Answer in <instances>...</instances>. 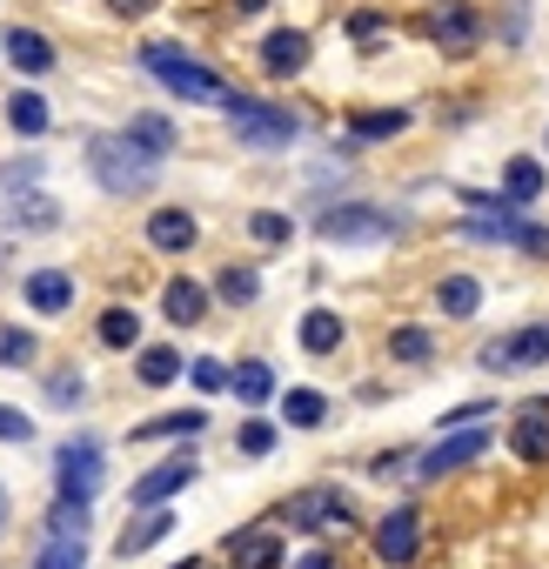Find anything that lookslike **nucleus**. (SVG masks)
Instances as JSON below:
<instances>
[{"label":"nucleus","mask_w":549,"mask_h":569,"mask_svg":"<svg viewBox=\"0 0 549 569\" xmlns=\"http://www.w3.org/2000/svg\"><path fill=\"white\" fill-rule=\"evenodd\" d=\"M389 362H409V369H429L436 362V336L429 329H389Z\"/></svg>","instance_id":"obj_31"},{"label":"nucleus","mask_w":549,"mask_h":569,"mask_svg":"<svg viewBox=\"0 0 549 569\" xmlns=\"http://www.w3.org/2000/svg\"><path fill=\"white\" fill-rule=\"evenodd\" d=\"M181 349H168V342H154V349H141V362H134V376L148 382V389H168V382H181Z\"/></svg>","instance_id":"obj_32"},{"label":"nucleus","mask_w":549,"mask_h":569,"mask_svg":"<svg viewBox=\"0 0 549 569\" xmlns=\"http://www.w3.org/2000/svg\"><path fill=\"white\" fill-rule=\"evenodd\" d=\"M416 456H422L416 442H396V449L369 456V476H376V482H409V476H416Z\"/></svg>","instance_id":"obj_35"},{"label":"nucleus","mask_w":549,"mask_h":569,"mask_svg":"<svg viewBox=\"0 0 549 569\" xmlns=\"http://www.w3.org/2000/svg\"><path fill=\"white\" fill-rule=\"evenodd\" d=\"M161 0H108V14H121V21H141V14H154Z\"/></svg>","instance_id":"obj_47"},{"label":"nucleus","mask_w":549,"mask_h":569,"mask_svg":"<svg viewBox=\"0 0 549 569\" xmlns=\"http://www.w3.org/2000/svg\"><path fill=\"white\" fill-rule=\"evenodd\" d=\"M349 34H356V41H362V48H382V34H389V21H382V14H369V8H362V14H349Z\"/></svg>","instance_id":"obj_43"},{"label":"nucleus","mask_w":549,"mask_h":569,"mask_svg":"<svg viewBox=\"0 0 549 569\" xmlns=\"http://www.w3.org/2000/svg\"><path fill=\"white\" fill-rule=\"evenodd\" d=\"M422 41L449 61H469L482 48V14L469 8V0H436V8L422 14Z\"/></svg>","instance_id":"obj_12"},{"label":"nucleus","mask_w":549,"mask_h":569,"mask_svg":"<svg viewBox=\"0 0 549 569\" xmlns=\"http://www.w3.org/2000/svg\"><path fill=\"white\" fill-rule=\"evenodd\" d=\"M174 509H148V516H128L121 522V536H114V562H141L148 549H161L168 536H174Z\"/></svg>","instance_id":"obj_16"},{"label":"nucleus","mask_w":549,"mask_h":569,"mask_svg":"<svg viewBox=\"0 0 549 569\" xmlns=\"http://www.w3.org/2000/svg\"><path fill=\"white\" fill-rule=\"evenodd\" d=\"M8 522H14V496H8V482H0V536H8Z\"/></svg>","instance_id":"obj_48"},{"label":"nucleus","mask_w":549,"mask_h":569,"mask_svg":"<svg viewBox=\"0 0 549 569\" xmlns=\"http://www.w3.org/2000/svg\"><path fill=\"white\" fill-rule=\"evenodd\" d=\"M141 68L168 88V94H181V101H201V108H228V81L214 74V68H201L194 54H181V48H168V41H148L141 48Z\"/></svg>","instance_id":"obj_4"},{"label":"nucleus","mask_w":549,"mask_h":569,"mask_svg":"<svg viewBox=\"0 0 549 569\" xmlns=\"http://www.w3.org/2000/svg\"><path fill=\"white\" fill-rule=\"evenodd\" d=\"M161 316H168L174 329H194V322L208 316V289H201V281H188V274H174L168 296H161Z\"/></svg>","instance_id":"obj_24"},{"label":"nucleus","mask_w":549,"mask_h":569,"mask_svg":"<svg viewBox=\"0 0 549 569\" xmlns=\"http://www.w3.org/2000/svg\"><path fill=\"white\" fill-rule=\"evenodd\" d=\"M101 342H108V349H134V342H141L134 309H108V316H101Z\"/></svg>","instance_id":"obj_40"},{"label":"nucleus","mask_w":549,"mask_h":569,"mask_svg":"<svg viewBox=\"0 0 549 569\" xmlns=\"http://www.w3.org/2000/svg\"><path fill=\"white\" fill-rule=\"evenodd\" d=\"M268 8V0H234V14H261Z\"/></svg>","instance_id":"obj_49"},{"label":"nucleus","mask_w":549,"mask_h":569,"mask_svg":"<svg viewBox=\"0 0 549 569\" xmlns=\"http://www.w3.org/2000/svg\"><path fill=\"white\" fill-rule=\"evenodd\" d=\"M34 356H41V342L28 336V329H0V369H34Z\"/></svg>","instance_id":"obj_38"},{"label":"nucleus","mask_w":549,"mask_h":569,"mask_svg":"<svg viewBox=\"0 0 549 569\" xmlns=\"http://www.w3.org/2000/svg\"><path fill=\"white\" fill-rule=\"evenodd\" d=\"M28 309L68 316V309H74V274H68V268H34V274H28Z\"/></svg>","instance_id":"obj_20"},{"label":"nucleus","mask_w":549,"mask_h":569,"mask_svg":"<svg viewBox=\"0 0 549 569\" xmlns=\"http://www.w3.org/2000/svg\"><path fill=\"white\" fill-rule=\"evenodd\" d=\"M462 241H489V248H516L529 261H549V228L522 221V214H476V221H462Z\"/></svg>","instance_id":"obj_14"},{"label":"nucleus","mask_w":549,"mask_h":569,"mask_svg":"<svg viewBox=\"0 0 549 569\" xmlns=\"http://www.w3.org/2000/svg\"><path fill=\"white\" fill-rule=\"evenodd\" d=\"M289 569H342V542H309L289 556Z\"/></svg>","instance_id":"obj_42"},{"label":"nucleus","mask_w":549,"mask_h":569,"mask_svg":"<svg viewBox=\"0 0 549 569\" xmlns=\"http://www.w3.org/2000/svg\"><path fill=\"white\" fill-rule=\"evenodd\" d=\"M268 522L282 536H302V542H349V536H369V516L356 502V489L342 482H302L289 489L282 502L268 509Z\"/></svg>","instance_id":"obj_1"},{"label":"nucleus","mask_w":549,"mask_h":569,"mask_svg":"<svg viewBox=\"0 0 549 569\" xmlns=\"http://www.w3.org/2000/svg\"><path fill=\"white\" fill-rule=\"evenodd\" d=\"M342 336H349L342 309H309V316H302V349H309V356H336Z\"/></svg>","instance_id":"obj_27"},{"label":"nucleus","mask_w":549,"mask_h":569,"mask_svg":"<svg viewBox=\"0 0 549 569\" xmlns=\"http://www.w3.org/2000/svg\"><path fill=\"white\" fill-rule=\"evenodd\" d=\"M248 234H254L261 248H289V241H296V221L274 214V208H254V214H248Z\"/></svg>","instance_id":"obj_36"},{"label":"nucleus","mask_w":549,"mask_h":569,"mask_svg":"<svg viewBox=\"0 0 549 569\" xmlns=\"http://www.w3.org/2000/svg\"><path fill=\"white\" fill-rule=\"evenodd\" d=\"M496 34H502V48H522V0H516V8L496 21Z\"/></svg>","instance_id":"obj_46"},{"label":"nucleus","mask_w":549,"mask_h":569,"mask_svg":"<svg viewBox=\"0 0 549 569\" xmlns=\"http://www.w3.org/2000/svg\"><path fill=\"white\" fill-rule=\"evenodd\" d=\"M188 382H194L201 396H214V389H228V369H221V356H194V362H188Z\"/></svg>","instance_id":"obj_41"},{"label":"nucleus","mask_w":549,"mask_h":569,"mask_svg":"<svg viewBox=\"0 0 549 569\" xmlns=\"http://www.w3.org/2000/svg\"><path fill=\"white\" fill-rule=\"evenodd\" d=\"M228 396H234L241 409H268V402H274V369L254 362V356L234 362V369H228Z\"/></svg>","instance_id":"obj_23"},{"label":"nucleus","mask_w":549,"mask_h":569,"mask_svg":"<svg viewBox=\"0 0 549 569\" xmlns=\"http://www.w3.org/2000/svg\"><path fill=\"white\" fill-rule=\"evenodd\" d=\"M0 41H8L0 54H8L21 74H48V68H54V48H48V34H34V28H14V34H0Z\"/></svg>","instance_id":"obj_26"},{"label":"nucleus","mask_w":549,"mask_h":569,"mask_svg":"<svg viewBox=\"0 0 549 569\" xmlns=\"http://www.w3.org/2000/svg\"><path fill=\"white\" fill-rule=\"evenodd\" d=\"M121 134H128V141H134L141 154H154V161H161V154L174 148V121H168V114H134V121H128Z\"/></svg>","instance_id":"obj_30"},{"label":"nucleus","mask_w":549,"mask_h":569,"mask_svg":"<svg viewBox=\"0 0 549 569\" xmlns=\"http://www.w3.org/2000/svg\"><path fill=\"white\" fill-rule=\"evenodd\" d=\"M422 549H429V516H422L416 496H402V502H389L382 516H369V556H376L382 569H416Z\"/></svg>","instance_id":"obj_3"},{"label":"nucleus","mask_w":549,"mask_h":569,"mask_svg":"<svg viewBox=\"0 0 549 569\" xmlns=\"http://www.w3.org/2000/svg\"><path fill=\"white\" fill-rule=\"evenodd\" d=\"M502 449L522 462V469H549V396L509 409V429H502Z\"/></svg>","instance_id":"obj_15"},{"label":"nucleus","mask_w":549,"mask_h":569,"mask_svg":"<svg viewBox=\"0 0 549 569\" xmlns=\"http://www.w3.org/2000/svg\"><path fill=\"white\" fill-rule=\"evenodd\" d=\"M88 168H94V181L108 188V194H148L154 188V174H161V161L154 154H141L128 134H94L88 141Z\"/></svg>","instance_id":"obj_5"},{"label":"nucleus","mask_w":549,"mask_h":569,"mask_svg":"<svg viewBox=\"0 0 549 569\" xmlns=\"http://www.w3.org/2000/svg\"><path fill=\"white\" fill-rule=\"evenodd\" d=\"M436 309H442L449 322H469V316L482 309V281H476V274H442V281H436Z\"/></svg>","instance_id":"obj_25"},{"label":"nucleus","mask_w":549,"mask_h":569,"mask_svg":"<svg viewBox=\"0 0 549 569\" xmlns=\"http://www.w3.org/2000/svg\"><path fill=\"white\" fill-rule=\"evenodd\" d=\"M309 34L302 28H274L268 41H261V74H274V81H282V74H302L309 68Z\"/></svg>","instance_id":"obj_18"},{"label":"nucleus","mask_w":549,"mask_h":569,"mask_svg":"<svg viewBox=\"0 0 549 569\" xmlns=\"http://www.w3.org/2000/svg\"><path fill=\"white\" fill-rule=\"evenodd\" d=\"M194 482H201V456H194V449H174V456H161L154 469H141V476L128 482V516L174 509V502H181Z\"/></svg>","instance_id":"obj_7"},{"label":"nucleus","mask_w":549,"mask_h":569,"mask_svg":"<svg viewBox=\"0 0 549 569\" xmlns=\"http://www.w3.org/2000/svg\"><path fill=\"white\" fill-rule=\"evenodd\" d=\"M0 442H34V416H21V409L0 402Z\"/></svg>","instance_id":"obj_44"},{"label":"nucleus","mask_w":549,"mask_h":569,"mask_svg":"<svg viewBox=\"0 0 549 569\" xmlns=\"http://www.w3.org/2000/svg\"><path fill=\"white\" fill-rule=\"evenodd\" d=\"M542 148H549V128H542Z\"/></svg>","instance_id":"obj_50"},{"label":"nucleus","mask_w":549,"mask_h":569,"mask_svg":"<svg viewBox=\"0 0 549 569\" xmlns=\"http://www.w3.org/2000/svg\"><path fill=\"white\" fill-rule=\"evenodd\" d=\"M476 369L482 376H529V369H549V322H522V329H502L476 349Z\"/></svg>","instance_id":"obj_9"},{"label":"nucleus","mask_w":549,"mask_h":569,"mask_svg":"<svg viewBox=\"0 0 549 569\" xmlns=\"http://www.w3.org/2000/svg\"><path fill=\"white\" fill-rule=\"evenodd\" d=\"M88 529H94V509H48L41 549L28 569H88Z\"/></svg>","instance_id":"obj_10"},{"label":"nucleus","mask_w":549,"mask_h":569,"mask_svg":"<svg viewBox=\"0 0 549 569\" xmlns=\"http://www.w3.org/2000/svg\"><path fill=\"white\" fill-rule=\"evenodd\" d=\"M214 296H221L228 309H248V302L261 296V274H254V268H234V261H228V268L214 274Z\"/></svg>","instance_id":"obj_34"},{"label":"nucleus","mask_w":549,"mask_h":569,"mask_svg":"<svg viewBox=\"0 0 549 569\" xmlns=\"http://www.w3.org/2000/svg\"><path fill=\"white\" fill-rule=\"evenodd\" d=\"M194 234H201V228H194L188 208H154V214H148V241H154L161 254H188Z\"/></svg>","instance_id":"obj_22"},{"label":"nucleus","mask_w":549,"mask_h":569,"mask_svg":"<svg viewBox=\"0 0 549 569\" xmlns=\"http://www.w3.org/2000/svg\"><path fill=\"white\" fill-rule=\"evenodd\" d=\"M282 422L302 429V436H316V429L329 422V396H322V389H289V396H282Z\"/></svg>","instance_id":"obj_28"},{"label":"nucleus","mask_w":549,"mask_h":569,"mask_svg":"<svg viewBox=\"0 0 549 569\" xmlns=\"http://www.w3.org/2000/svg\"><path fill=\"white\" fill-rule=\"evenodd\" d=\"M489 416H502V409H496L489 396H476V402H456V409H442L436 422H442V436H456V429H482Z\"/></svg>","instance_id":"obj_37"},{"label":"nucleus","mask_w":549,"mask_h":569,"mask_svg":"<svg viewBox=\"0 0 549 569\" xmlns=\"http://www.w3.org/2000/svg\"><path fill=\"white\" fill-rule=\"evenodd\" d=\"M54 221H61V208L48 194H28L21 208H8V228H54Z\"/></svg>","instance_id":"obj_39"},{"label":"nucleus","mask_w":549,"mask_h":569,"mask_svg":"<svg viewBox=\"0 0 549 569\" xmlns=\"http://www.w3.org/2000/svg\"><path fill=\"white\" fill-rule=\"evenodd\" d=\"M489 449H496V429H489V422H482V429H456V436H442V442H429V449L416 456V476H409V482H422V489H429V482H449V476H462L469 462H482Z\"/></svg>","instance_id":"obj_11"},{"label":"nucleus","mask_w":549,"mask_h":569,"mask_svg":"<svg viewBox=\"0 0 549 569\" xmlns=\"http://www.w3.org/2000/svg\"><path fill=\"white\" fill-rule=\"evenodd\" d=\"M214 556H221L228 569H289V536L274 529L268 516H261V522H241V529H228Z\"/></svg>","instance_id":"obj_13"},{"label":"nucleus","mask_w":549,"mask_h":569,"mask_svg":"<svg viewBox=\"0 0 549 569\" xmlns=\"http://www.w3.org/2000/svg\"><path fill=\"white\" fill-rule=\"evenodd\" d=\"M81 396H88V382H81V376H54V382H48V402H54V409H74Z\"/></svg>","instance_id":"obj_45"},{"label":"nucleus","mask_w":549,"mask_h":569,"mask_svg":"<svg viewBox=\"0 0 549 569\" xmlns=\"http://www.w3.org/2000/svg\"><path fill=\"white\" fill-rule=\"evenodd\" d=\"M409 228V214L396 208H376V201H342V208H322L316 234L322 241H342V248H362V241H396Z\"/></svg>","instance_id":"obj_8"},{"label":"nucleus","mask_w":549,"mask_h":569,"mask_svg":"<svg viewBox=\"0 0 549 569\" xmlns=\"http://www.w3.org/2000/svg\"><path fill=\"white\" fill-rule=\"evenodd\" d=\"M228 134H234V148H254V154H274V148H296V134H302V121L289 114V108H274V101H248V94H228Z\"/></svg>","instance_id":"obj_6"},{"label":"nucleus","mask_w":549,"mask_h":569,"mask_svg":"<svg viewBox=\"0 0 549 569\" xmlns=\"http://www.w3.org/2000/svg\"><path fill=\"white\" fill-rule=\"evenodd\" d=\"M8 128H14V134H48V101H41L34 88H14V94H8Z\"/></svg>","instance_id":"obj_33"},{"label":"nucleus","mask_w":549,"mask_h":569,"mask_svg":"<svg viewBox=\"0 0 549 569\" xmlns=\"http://www.w3.org/2000/svg\"><path fill=\"white\" fill-rule=\"evenodd\" d=\"M542 188H549V174H542V161L536 154H509L502 161V214H522V208H536L542 201Z\"/></svg>","instance_id":"obj_17"},{"label":"nucleus","mask_w":549,"mask_h":569,"mask_svg":"<svg viewBox=\"0 0 549 569\" xmlns=\"http://www.w3.org/2000/svg\"><path fill=\"white\" fill-rule=\"evenodd\" d=\"M208 429V409H168V416H148L141 429H128V442H194Z\"/></svg>","instance_id":"obj_19"},{"label":"nucleus","mask_w":549,"mask_h":569,"mask_svg":"<svg viewBox=\"0 0 549 569\" xmlns=\"http://www.w3.org/2000/svg\"><path fill=\"white\" fill-rule=\"evenodd\" d=\"M402 128H409V108H356V114L342 121L349 148H362V141H396Z\"/></svg>","instance_id":"obj_21"},{"label":"nucleus","mask_w":549,"mask_h":569,"mask_svg":"<svg viewBox=\"0 0 549 569\" xmlns=\"http://www.w3.org/2000/svg\"><path fill=\"white\" fill-rule=\"evenodd\" d=\"M274 442H282V422H268V416H248V422L234 429V456H241V462H268Z\"/></svg>","instance_id":"obj_29"},{"label":"nucleus","mask_w":549,"mask_h":569,"mask_svg":"<svg viewBox=\"0 0 549 569\" xmlns=\"http://www.w3.org/2000/svg\"><path fill=\"white\" fill-rule=\"evenodd\" d=\"M101 482H108V442L94 429L68 436L54 449V509H94Z\"/></svg>","instance_id":"obj_2"}]
</instances>
